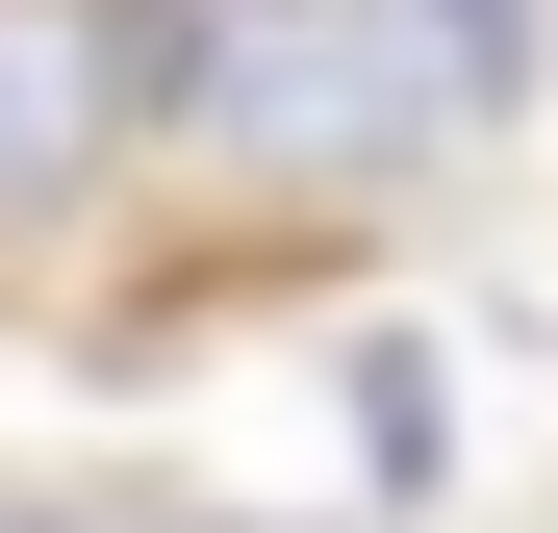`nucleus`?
<instances>
[{"label": "nucleus", "instance_id": "2", "mask_svg": "<svg viewBox=\"0 0 558 533\" xmlns=\"http://www.w3.org/2000/svg\"><path fill=\"white\" fill-rule=\"evenodd\" d=\"M128 153H153V51H128V0H0V254H51Z\"/></svg>", "mask_w": 558, "mask_h": 533}, {"label": "nucleus", "instance_id": "1", "mask_svg": "<svg viewBox=\"0 0 558 533\" xmlns=\"http://www.w3.org/2000/svg\"><path fill=\"white\" fill-rule=\"evenodd\" d=\"M432 128H483V102H457V51L407 26V0H204V51H178V128H153V153L254 178V204H381Z\"/></svg>", "mask_w": 558, "mask_h": 533}, {"label": "nucleus", "instance_id": "3", "mask_svg": "<svg viewBox=\"0 0 558 533\" xmlns=\"http://www.w3.org/2000/svg\"><path fill=\"white\" fill-rule=\"evenodd\" d=\"M407 26L457 51V102H533V51H558V0H407Z\"/></svg>", "mask_w": 558, "mask_h": 533}]
</instances>
